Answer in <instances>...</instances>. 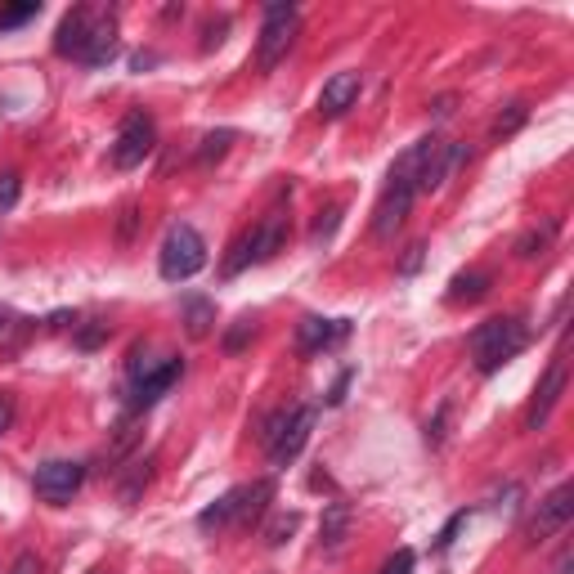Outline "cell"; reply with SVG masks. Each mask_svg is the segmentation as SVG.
Returning a JSON list of instances; mask_svg holds the SVG:
<instances>
[{
    "label": "cell",
    "instance_id": "obj_1",
    "mask_svg": "<svg viewBox=\"0 0 574 574\" xmlns=\"http://www.w3.org/2000/svg\"><path fill=\"white\" fill-rule=\"evenodd\" d=\"M530 346V328L521 319H485L476 332H471V359H476L480 373H498L503 364H512L521 350Z\"/></svg>",
    "mask_w": 574,
    "mask_h": 574
},
{
    "label": "cell",
    "instance_id": "obj_2",
    "mask_svg": "<svg viewBox=\"0 0 574 574\" xmlns=\"http://www.w3.org/2000/svg\"><path fill=\"white\" fill-rule=\"evenodd\" d=\"M126 373H131V409H148V404H157L184 377V359L180 355L157 359L153 350H135Z\"/></svg>",
    "mask_w": 574,
    "mask_h": 574
},
{
    "label": "cell",
    "instance_id": "obj_3",
    "mask_svg": "<svg viewBox=\"0 0 574 574\" xmlns=\"http://www.w3.org/2000/svg\"><path fill=\"white\" fill-rule=\"evenodd\" d=\"M314 418H319V409H314V404H301V409H279L270 422H265L261 440H265V449H270L274 467H287V462L301 458V449L310 444Z\"/></svg>",
    "mask_w": 574,
    "mask_h": 574
},
{
    "label": "cell",
    "instance_id": "obj_4",
    "mask_svg": "<svg viewBox=\"0 0 574 574\" xmlns=\"http://www.w3.org/2000/svg\"><path fill=\"white\" fill-rule=\"evenodd\" d=\"M207 265V243L193 225H171L162 238V252H157V270L166 283H189L193 274H202Z\"/></svg>",
    "mask_w": 574,
    "mask_h": 574
},
{
    "label": "cell",
    "instance_id": "obj_5",
    "mask_svg": "<svg viewBox=\"0 0 574 574\" xmlns=\"http://www.w3.org/2000/svg\"><path fill=\"white\" fill-rule=\"evenodd\" d=\"M296 32H301V9L287 5V0H274L265 5V18H261V41H256V68L261 72H274L279 59L292 50Z\"/></svg>",
    "mask_w": 574,
    "mask_h": 574
},
{
    "label": "cell",
    "instance_id": "obj_6",
    "mask_svg": "<svg viewBox=\"0 0 574 574\" xmlns=\"http://www.w3.org/2000/svg\"><path fill=\"white\" fill-rule=\"evenodd\" d=\"M157 148V122L148 113H126L122 117V131H117V144H113V166L117 171H135L144 166V157Z\"/></svg>",
    "mask_w": 574,
    "mask_h": 574
},
{
    "label": "cell",
    "instance_id": "obj_7",
    "mask_svg": "<svg viewBox=\"0 0 574 574\" xmlns=\"http://www.w3.org/2000/svg\"><path fill=\"white\" fill-rule=\"evenodd\" d=\"M570 516H574V485H557V489H552V494L539 503V512L530 516V525H525V543H530V548L548 543L552 534L566 530Z\"/></svg>",
    "mask_w": 574,
    "mask_h": 574
},
{
    "label": "cell",
    "instance_id": "obj_8",
    "mask_svg": "<svg viewBox=\"0 0 574 574\" xmlns=\"http://www.w3.org/2000/svg\"><path fill=\"white\" fill-rule=\"evenodd\" d=\"M413 184L409 180H395V175H386V189H382V202H377L373 211V234L377 238H395L404 229V220H409L413 211Z\"/></svg>",
    "mask_w": 574,
    "mask_h": 574
},
{
    "label": "cell",
    "instance_id": "obj_9",
    "mask_svg": "<svg viewBox=\"0 0 574 574\" xmlns=\"http://www.w3.org/2000/svg\"><path fill=\"white\" fill-rule=\"evenodd\" d=\"M81 480H86V467H81V462L54 458V462H41V467H36L32 485L45 503H68V498L81 489Z\"/></svg>",
    "mask_w": 574,
    "mask_h": 574
},
{
    "label": "cell",
    "instance_id": "obj_10",
    "mask_svg": "<svg viewBox=\"0 0 574 574\" xmlns=\"http://www.w3.org/2000/svg\"><path fill=\"white\" fill-rule=\"evenodd\" d=\"M566 359H552V368L539 377V386H534V400L530 409H525V431H543L552 418V409L561 404V395H566Z\"/></svg>",
    "mask_w": 574,
    "mask_h": 574
},
{
    "label": "cell",
    "instance_id": "obj_11",
    "mask_svg": "<svg viewBox=\"0 0 574 574\" xmlns=\"http://www.w3.org/2000/svg\"><path fill=\"white\" fill-rule=\"evenodd\" d=\"M99 18H104V14H95L90 5H77L72 14H63L59 36H54V50H59L63 59H77L81 63V54H86V45H90V36H95Z\"/></svg>",
    "mask_w": 574,
    "mask_h": 574
},
{
    "label": "cell",
    "instance_id": "obj_12",
    "mask_svg": "<svg viewBox=\"0 0 574 574\" xmlns=\"http://www.w3.org/2000/svg\"><path fill=\"white\" fill-rule=\"evenodd\" d=\"M346 332H350V319H319V314H305V319L296 323V350H301V355H319V350L346 341Z\"/></svg>",
    "mask_w": 574,
    "mask_h": 574
},
{
    "label": "cell",
    "instance_id": "obj_13",
    "mask_svg": "<svg viewBox=\"0 0 574 574\" xmlns=\"http://www.w3.org/2000/svg\"><path fill=\"white\" fill-rule=\"evenodd\" d=\"M359 90H364V77H359V72H332L319 90V117H341L346 108H355Z\"/></svg>",
    "mask_w": 574,
    "mask_h": 574
},
{
    "label": "cell",
    "instance_id": "obj_14",
    "mask_svg": "<svg viewBox=\"0 0 574 574\" xmlns=\"http://www.w3.org/2000/svg\"><path fill=\"white\" fill-rule=\"evenodd\" d=\"M350 525H355V507L350 503H328L323 507V525H319V552H328V557H337L341 548H346L350 539Z\"/></svg>",
    "mask_w": 574,
    "mask_h": 574
},
{
    "label": "cell",
    "instance_id": "obj_15",
    "mask_svg": "<svg viewBox=\"0 0 574 574\" xmlns=\"http://www.w3.org/2000/svg\"><path fill=\"white\" fill-rule=\"evenodd\" d=\"M287 247V216L283 211H270L261 229H252V265H265L274 261Z\"/></svg>",
    "mask_w": 574,
    "mask_h": 574
},
{
    "label": "cell",
    "instance_id": "obj_16",
    "mask_svg": "<svg viewBox=\"0 0 574 574\" xmlns=\"http://www.w3.org/2000/svg\"><path fill=\"white\" fill-rule=\"evenodd\" d=\"M117 54H122V41H117V23L104 14V18H99V27H95V36H90L86 54H81V63H86V68H108Z\"/></svg>",
    "mask_w": 574,
    "mask_h": 574
},
{
    "label": "cell",
    "instance_id": "obj_17",
    "mask_svg": "<svg viewBox=\"0 0 574 574\" xmlns=\"http://www.w3.org/2000/svg\"><path fill=\"white\" fill-rule=\"evenodd\" d=\"M274 498V480H252V485H243V503H238V521L234 525H256L265 516V507H270Z\"/></svg>",
    "mask_w": 574,
    "mask_h": 574
},
{
    "label": "cell",
    "instance_id": "obj_18",
    "mask_svg": "<svg viewBox=\"0 0 574 574\" xmlns=\"http://www.w3.org/2000/svg\"><path fill=\"white\" fill-rule=\"evenodd\" d=\"M148 480H153V453H148V458H135L131 471L117 476V498H122L126 507H135V503H140V494L148 489Z\"/></svg>",
    "mask_w": 574,
    "mask_h": 574
},
{
    "label": "cell",
    "instance_id": "obj_19",
    "mask_svg": "<svg viewBox=\"0 0 574 574\" xmlns=\"http://www.w3.org/2000/svg\"><path fill=\"white\" fill-rule=\"evenodd\" d=\"M238 503H243V485L229 489L220 503H211L207 512L198 516V530H225V525H234L238 521Z\"/></svg>",
    "mask_w": 574,
    "mask_h": 574
},
{
    "label": "cell",
    "instance_id": "obj_20",
    "mask_svg": "<svg viewBox=\"0 0 574 574\" xmlns=\"http://www.w3.org/2000/svg\"><path fill=\"white\" fill-rule=\"evenodd\" d=\"M552 238H557V220H543V229H525V234L516 238V256L534 261V256H543L552 247Z\"/></svg>",
    "mask_w": 574,
    "mask_h": 574
},
{
    "label": "cell",
    "instance_id": "obj_21",
    "mask_svg": "<svg viewBox=\"0 0 574 574\" xmlns=\"http://www.w3.org/2000/svg\"><path fill=\"white\" fill-rule=\"evenodd\" d=\"M525 117H530V108H525V104H507L503 113L494 117V126H489V140H494V144L512 140V135H516V131H521V126H525Z\"/></svg>",
    "mask_w": 574,
    "mask_h": 574
},
{
    "label": "cell",
    "instance_id": "obj_22",
    "mask_svg": "<svg viewBox=\"0 0 574 574\" xmlns=\"http://www.w3.org/2000/svg\"><path fill=\"white\" fill-rule=\"evenodd\" d=\"M184 323H189V337L202 341L211 332V323H216V305L202 301V296H193V301L184 305Z\"/></svg>",
    "mask_w": 574,
    "mask_h": 574
},
{
    "label": "cell",
    "instance_id": "obj_23",
    "mask_svg": "<svg viewBox=\"0 0 574 574\" xmlns=\"http://www.w3.org/2000/svg\"><path fill=\"white\" fill-rule=\"evenodd\" d=\"M489 292V274H458L449 283V301H480Z\"/></svg>",
    "mask_w": 574,
    "mask_h": 574
},
{
    "label": "cell",
    "instance_id": "obj_24",
    "mask_svg": "<svg viewBox=\"0 0 574 574\" xmlns=\"http://www.w3.org/2000/svg\"><path fill=\"white\" fill-rule=\"evenodd\" d=\"M296 525H301V516H296V512H279L261 534H265V543H270V548H283V543L296 534Z\"/></svg>",
    "mask_w": 574,
    "mask_h": 574
},
{
    "label": "cell",
    "instance_id": "obj_25",
    "mask_svg": "<svg viewBox=\"0 0 574 574\" xmlns=\"http://www.w3.org/2000/svg\"><path fill=\"white\" fill-rule=\"evenodd\" d=\"M229 144H234V131H216V135H207V140L198 144V166H211V162H220V157L229 153Z\"/></svg>",
    "mask_w": 574,
    "mask_h": 574
},
{
    "label": "cell",
    "instance_id": "obj_26",
    "mask_svg": "<svg viewBox=\"0 0 574 574\" xmlns=\"http://www.w3.org/2000/svg\"><path fill=\"white\" fill-rule=\"evenodd\" d=\"M36 14H41V5H36V0H27V5H9V9H0V32H14V27L32 23Z\"/></svg>",
    "mask_w": 574,
    "mask_h": 574
},
{
    "label": "cell",
    "instance_id": "obj_27",
    "mask_svg": "<svg viewBox=\"0 0 574 574\" xmlns=\"http://www.w3.org/2000/svg\"><path fill=\"white\" fill-rule=\"evenodd\" d=\"M243 265H252V234H243L234 247H229V261H225V279H238Z\"/></svg>",
    "mask_w": 574,
    "mask_h": 574
},
{
    "label": "cell",
    "instance_id": "obj_28",
    "mask_svg": "<svg viewBox=\"0 0 574 574\" xmlns=\"http://www.w3.org/2000/svg\"><path fill=\"white\" fill-rule=\"evenodd\" d=\"M337 225H341V207L319 211V220H314V229H310V243H314V247H319V243H328V238L337 234Z\"/></svg>",
    "mask_w": 574,
    "mask_h": 574
},
{
    "label": "cell",
    "instance_id": "obj_29",
    "mask_svg": "<svg viewBox=\"0 0 574 574\" xmlns=\"http://www.w3.org/2000/svg\"><path fill=\"white\" fill-rule=\"evenodd\" d=\"M135 225H140V207H135V202H126V207H122V220H117V243H122V247H131Z\"/></svg>",
    "mask_w": 574,
    "mask_h": 574
},
{
    "label": "cell",
    "instance_id": "obj_30",
    "mask_svg": "<svg viewBox=\"0 0 574 574\" xmlns=\"http://www.w3.org/2000/svg\"><path fill=\"white\" fill-rule=\"evenodd\" d=\"M413 566H418V557H413V548H400L391 561L382 566V574H413Z\"/></svg>",
    "mask_w": 574,
    "mask_h": 574
},
{
    "label": "cell",
    "instance_id": "obj_31",
    "mask_svg": "<svg viewBox=\"0 0 574 574\" xmlns=\"http://www.w3.org/2000/svg\"><path fill=\"white\" fill-rule=\"evenodd\" d=\"M247 337H252V319H238V323H234V332L225 337V350H229V355H238V350L247 346Z\"/></svg>",
    "mask_w": 574,
    "mask_h": 574
},
{
    "label": "cell",
    "instance_id": "obj_32",
    "mask_svg": "<svg viewBox=\"0 0 574 574\" xmlns=\"http://www.w3.org/2000/svg\"><path fill=\"white\" fill-rule=\"evenodd\" d=\"M14 202H18V175L9 171V175H0V216H5Z\"/></svg>",
    "mask_w": 574,
    "mask_h": 574
},
{
    "label": "cell",
    "instance_id": "obj_33",
    "mask_svg": "<svg viewBox=\"0 0 574 574\" xmlns=\"http://www.w3.org/2000/svg\"><path fill=\"white\" fill-rule=\"evenodd\" d=\"M104 332H108V323H99V319H90V328H81V337H77V346H86V350H95L99 341H104Z\"/></svg>",
    "mask_w": 574,
    "mask_h": 574
},
{
    "label": "cell",
    "instance_id": "obj_34",
    "mask_svg": "<svg viewBox=\"0 0 574 574\" xmlns=\"http://www.w3.org/2000/svg\"><path fill=\"white\" fill-rule=\"evenodd\" d=\"M9 574H41V561H36V552H18Z\"/></svg>",
    "mask_w": 574,
    "mask_h": 574
},
{
    "label": "cell",
    "instance_id": "obj_35",
    "mask_svg": "<svg viewBox=\"0 0 574 574\" xmlns=\"http://www.w3.org/2000/svg\"><path fill=\"white\" fill-rule=\"evenodd\" d=\"M9 422H14V395L0 391V435L9 431Z\"/></svg>",
    "mask_w": 574,
    "mask_h": 574
},
{
    "label": "cell",
    "instance_id": "obj_36",
    "mask_svg": "<svg viewBox=\"0 0 574 574\" xmlns=\"http://www.w3.org/2000/svg\"><path fill=\"white\" fill-rule=\"evenodd\" d=\"M225 27H229V23H225V18H220V23H216V27H207V36H202V50H216V45H220V41H225V36H220V32H225Z\"/></svg>",
    "mask_w": 574,
    "mask_h": 574
},
{
    "label": "cell",
    "instance_id": "obj_37",
    "mask_svg": "<svg viewBox=\"0 0 574 574\" xmlns=\"http://www.w3.org/2000/svg\"><path fill=\"white\" fill-rule=\"evenodd\" d=\"M18 323H23V319H18V314L9 310V305H0V337H9V332H14Z\"/></svg>",
    "mask_w": 574,
    "mask_h": 574
},
{
    "label": "cell",
    "instance_id": "obj_38",
    "mask_svg": "<svg viewBox=\"0 0 574 574\" xmlns=\"http://www.w3.org/2000/svg\"><path fill=\"white\" fill-rule=\"evenodd\" d=\"M346 386H350V368L337 377V386H332V391H328V404H341V400H346Z\"/></svg>",
    "mask_w": 574,
    "mask_h": 574
},
{
    "label": "cell",
    "instance_id": "obj_39",
    "mask_svg": "<svg viewBox=\"0 0 574 574\" xmlns=\"http://www.w3.org/2000/svg\"><path fill=\"white\" fill-rule=\"evenodd\" d=\"M453 113V99L444 95V99H435V117H449Z\"/></svg>",
    "mask_w": 574,
    "mask_h": 574
},
{
    "label": "cell",
    "instance_id": "obj_40",
    "mask_svg": "<svg viewBox=\"0 0 574 574\" xmlns=\"http://www.w3.org/2000/svg\"><path fill=\"white\" fill-rule=\"evenodd\" d=\"M418 261H422V247H413V252H409V261H404V274H409V270H418Z\"/></svg>",
    "mask_w": 574,
    "mask_h": 574
},
{
    "label": "cell",
    "instance_id": "obj_41",
    "mask_svg": "<svg viewBox=\"0 0 574 574\" xmlns=\"http://www.w3.org/2000/svg\"><path fill=\"white\" fill-rule=\"evenodd\" d=\"M570 570V548L566 552H561V557H557V574H566Z\"/></svg>",
    "mask_w": 574,
    "mask_h": 574
},
{
    "label": "cell",
    "instance_id": "obj_42",
    "mask_svg": "<svg viewBox=\"0 0 574 574\" xmlns=\"http://www.w3.org/2000/svg\"><path fill=\"white\" fill-rule=\"evenodd\" d=\"M90 574H104V570H90Z\"/></svg>",
    "mask_w": 574,
    "mask_h": 574
}]
</instances>
